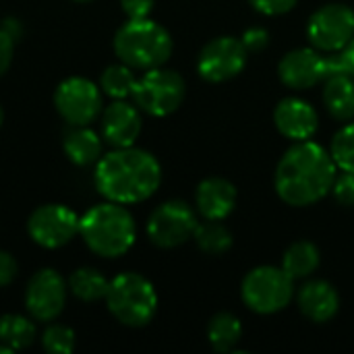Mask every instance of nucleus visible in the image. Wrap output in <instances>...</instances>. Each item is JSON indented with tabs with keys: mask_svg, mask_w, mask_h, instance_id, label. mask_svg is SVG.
<instances>
[{
	"mask_svg": "<svg viewBox=\"0 0 354 354\" xmlns=\"http://www.w3.org/2000/svg\"><path fill=\"white\" fill-rule=\"evenodd\" d=\"M270 39H272V35H270V31L266 27H249L241 37V41H243V46L247 48L249 54L263 52L270 46Z\"/></svg>",
	"mask_w": 354,
	"mask_h": 354,
	"instance_id": "7c9ffc66",
	"label": "nucleus"
},
{
	"mask_svg": "<svg viewBox=\"0 0 354 354\" xmlns=\"http://www.w3.org/2000/svg\"><path fill=\"white\" fill-rule=\"evenodd\" d=\"M170 31L153 19H129L114 35V52L120 62L135 71H149L164 66L172 56Z\"/></svg>",
	"mask_w": 354,
	"mask_h": 354,
	"instance_id": "20e7f679",
	"label": "nucleus"
},
{
	"mask_svg": "<svg viewBox=\"0 0 354 354\" xmlns=\"http://www.w3.org/2000/svg\"><path fill=\"white\" fill-rule=\"evenodd\" d=\"M68 282L52 268L31 276L25 288V309L35 322H54L66 305Z\"/></svg>",
	"mask_w": 354,
	"mask_h": 354,
	"instance_id": "ddd939ff",
	"label": "nucleus"
},
{
	"mask_svg": "<svg viewBox=\"0 0 354 354\" xmlns=\"http://www.w3.org/2000/svg\"><path fill=\"white\" fill-rule=\"evenodd\" d=\"M193 241L207 255H224L232 249V232L222 224V220L199 222Z\"/></svg>",
	"mask_w": 354,
	"mask_h": 354,
	"instance_id": "393cba45",
	"label": "nucleus"
},
{
	"mask_svg": "<svg viewBox=\"0 0 354 354\" xmlns=\"http://www.w3.org/2000/svg\"><path fill=\"white\" fill-rule=\"evenodd\" d=\"M0 27H2L4 31H8L17 41L23 37V25H21V21H19V19H15V17H6V19L0 23Z\"/></svg>",
	"mask_w": 354,
	"mask_h": 354,
	"instance_id": "c9c22d12",
	"label": "nucleus"
},
{
	"mask_svg": "<svg viewBox=\"0 0 354 354\" xmlns=\"http://www.w3.org/2000/svg\"><path fill=\"white\" fill-rule=\"evenodd\" d=\"M93 178L104 199L133 205L156 195L162 185V166L153 153L141 147H114L97 160Z\"/></svg>",
	"mask_w": 354,
	"mask_h": 354,
	"instance_id": "f03ea898",
	"label": "nucleus"
},
{
	"mask_svg": "<svg viewBox=\"0 0 354 354\" xmlns=\"http://www.w3.org/2000/svg\"><path fill=\"white\" fill-rule=\"evenodd\" d=\"M334 75H351L354 77V37L342 48L340 52L326 56V68H324V81Z\"/></svg>",
	"mask_w": 354,
	"mask_h": 354,
	"instance_id": "c85d7f7f",
	"label": "nucleus"
},
{
	"mask_svg": "<svg viewBox=\"0 0 354 354\" xmlns=\"http://www.w3.org/2000/svg\"><path fill=\"white\" fill-rule=\"evenodd\" d=\"M81 218L62 203H46L31 212L27 220L29 239L44 249H60L79 234Z\"/></svg>",
	"mask_w": 354,
	"mask_h": 354,
	"instance_id": "9b49d317",
	"label": "nucleus"
},
{
	"mask_svg": "<svg viewBox=\"0 0 354 354\" xmlns=\"http://www.w3.org/2000/svg\"><path fill=\"white\" fill-rule=\"evenodd\" d=\"M100 135L110 147H131L141 135L143 118L135 104L124 100H114L102 110Z\"/></svg>",
	"mask_w": 354,
	"mask_h": 354,
	"instance_id": "2eb2a0df",
	"label": "nucleus"
},
{
	"mask_svg": "<svg viewBox=\"0 0 354 354\" xmlns=\"http://www.w3.org/2000/svg\"><path fill=\"white\" fill-rule=\"evenodd\" d=\"M295 297V280L274 266H259L251 270L241 284V299L249 311L259 315H274L288 307Z\"/></svg>",
	"mask_w": 354,
	"mask_h": 354,
	"instance_id": "0eeeda50",
	"label": "nucleus"
},
{
	"mask_svg": "<svg viewBox=\"0 0 354 354\" xmlns=\"http://www.w3.org/2000/svg\"><path fill=\"white\" fill-rule=\"evenodd\" d=\"M274 124L278 133L292 143L309 141L319 129V114L307 100L290 95L278 102L274 110Z\"/></svg>",
	"mask_w": 354,
	"mask_h": 354,
	"instance_id": "dca6fc26",
	"label": "nucleus"
},
{
	"mask_svg": "<svg viewBox=\"0 0 354 354\" xmlns=\"http://www.w3.org/2000/svg\"><path fill=\"white\" fill-rule=\"evenodd\" d=\"M15 46H17V39H15L8 31H4V29L0 27V77H2V75L10 68V64H12Z\"/></svg>",
	"mask_w": 354,
	"mask_h": 354,
	"instance_id": "473e14b6",
	"label": "nucleus"
},
{
	"mask_svg": "<svg viewBox=\"0 0 354 354\" xmlns=\"http://www.w3.org/2000/svg\"><path fill=\"white\" fill-rule=\"evenodd\" d=\"M243 338V324L236 315L222 311L212 317L207 326V340L216 353H232Z\"/></svg>",
	"mask_w": 354,
	"mask_h": 354,
	"instance_id": "4be33fe9",
	"label": "nucleus"
},
{
	"mask_svg": "<svg viewBox=\"0 0 354 354\" xmlns=\"http://www.w3.org/2000/svg\"><path fill=\"white\" fill-rule=\"evenodd\" d=\"M301 313L313 324H328L340 311V295L326 280H309L297 292Z\"/></svg>",
	"mask_w": 354,
	"mask_h": 354,
	"instance_id": "a211bd4d",
	"label": "nucleus"
},
{
	"mask_svg": "<svg viewBox=\"0 0 354 354\" xmlns=\"http://www.w3.org/2000/svg\"><path fill=\"white\" fill-rule=\"evenodd\" d=\"M68 290L83 303H97L106 299L110 280L95 268H79L68 276Z\"/></svg>",
	"mask_w": 354,
	"mask_h": 354,
	"instance_id": "5701e85b",
	"label": "nucleus"
},
{
	"mask_svg": "<svg viewBox=\"0 0 354 354\" xmlns=\"http://www.w3.org/2000/svg\"><path fill=\"white\" fill-rule=\"evenodd\" d=\"M79 234L91 253L104 259H116L135 245L137 226L127 205L106 199L81 216Z\"/></svg>",
	"mask_w": 354,
	"mask_h": 354,
	"instance_id": "7ed1b4c3",
	"label": "nucleus"
},
{
	"mask_svg": "<svg viewBox=\"0 0 354 354\" xmlns=\"http://www.w3.org/2000/svg\"><path fill=\"white\" fill-rule=\"evenodd\" d=\"M324 106L338 122L354 120V77L334 75L324 81Z\"/></svg>",
	"mask_w": 354,
	"mask_h": 354,
	"instance_id": "aec40b11",
	"label": "nucleus"
},
{
	"mask_svg": "<svg viewBox=\"0 0 354 354\" xmlns=\"http://www.w3.org/2000/svg\"><path fill=\"white\" fill-rule=\"evenodd\" d=\"M104 301L110 315L127 328H145L158 313V292L153 284L137 272L114 276Z\"/></svg>",
	"mask_w": 354,
	"mask_h": 354,
	"instance_id": "39448f33",
	"label": "nucleus"
},
{
	"mask_svg": "<svg viewBox=\"0 0 354 354\" xmlns=\"http://www.w3.org/2000/svg\"><path fill=\"white\" fill-rule=\"evenodd\" d=\"M249 4L266 17H280L290 12L299 0H249Z\"/></svg>",
	"mask_w": 354,
	"mask_h": 354,
	"instance_id": "2f4dec72",
	"label": "nucleus"
},
{
	"mask_svg": "<svg viewBox=\"0 0 354 354\" xmlns=\"http://www.w3.org/2000/svg\"><path fill=\"white\" fill-rule=\"evenodd\" d=\"M334 199L344 205V207H353L354 205V174L353 172H342L336 174V180L332 185V191Z\"/></svg>",
	"mask_w": 354,
	"mask_h": 354,
	"instance_id": "c756f323",
	"label": "nucleus"
},
{
	"mask_svg": "<svg viewBox=\"0 0 354 354\" xmlns=\"http://www.w3.org/2000/svg\"><path fill=\"white\" fill-rule=\"evenodd\" d=\"M197 212L180 199L158 205L147 220V239L160 249H176L193 239L197 228Z\"/></svg>",
	"mask_w": 354,
	"mask_h": 354,
	"instance_id": "6e6552de",
	"label": "nucleus"
},
{
	"mask_svg": "<svg viewBox=\"0 0 354 354\" xmlns=\"http://www.w3.org/2000/svg\"><path fill=\"white\" fill-rule=\"evenodd\" d=\"M135 83H137L135 68H131L124 62L110 64L100 75V89H102V93H106L112 100H127V97H131L133 89H135Z\"/></svg>",
	"mask_w": 354,
	"mask_h": 354,
	"instance_id": "a878e982",
	"label": "nucleus"
},
{
	"mask_svg": "<svg viewBox=\"0 0 354 354\" xmlns=\"http://www.w3.org/2000/svg\"><path fill=\"white\" fill-rule=\"evenodd\" d=\"M77 2H87V0H77Z\"/></svg>",
	"mask_w": 354,
	"mask_h": 354,
	"instance_id": "4c0bfd02",
	"label": "nucleus"
},
{
	"mask_svg": "<svg viewBox=\"0 0 354 354\" xmlns=\"http://www.w3.org/2000/svg\"><path fill=\"white\" fill-rule=\"evenodd\" d=\"M236 187L222 176H209L195 191L197 214L203 220H226L236 207Z\"/></svg>",
	"mask_w": 354,
	"mask_h": 354,
	"instance_id": "f3484780",
	"label": "nucleus"
},
{
	"mask_svg": "<svg viewBox=\"0 0 354 354\" xmlns=\"http://www.w3.org/2000/svg\"><path fill=\"white\" fill-rule=\"evenodd\" d=\"M17 259L8 253V251H2L0 249V288L12 284V280L17 278Z\"/></svg>",
	"mask_w": 354,
	"mask_h": 354,
	"instance_id": "f704fd0d",
	"label": "nucleus"
},
{
	"mask_svg": "<svg viewBox=\"0 0 354 354\" xmlns=\"http://www.w3.org/2000/svg\"><path fill=\"white\" fill-rule=\"evenodd\" d=\"M102 135L95 133L89 124H68V131L62 137L64 156L75 166H91L102 158Z\"/></svg>",
	"mask_w": 354,
	"mask_h": 354,
	"instance_id": "6ab92c4d",
	"label": "nucleus"
},
{
	"mask_svg": "<svg viewBox=\"0 0 354 354\" xmlns=\"http://www.w3.org/2000/svg\"><path fill=\"white\" fill-rule=\"evenodd\" d=\"M185 95L187 83L180 77V73L158 66L137 77L131 97L141 112L156 118H164L174 114L183 106Z\"/></svg>",
	"mask_w": 354,
	"mask_h": 354,
	"instance_id": "423d86ee",
	"label": "nucleus"
},
{
	"mask_svg": "<svg viewBox=\"0 0 354 354\" xmlns=\"http://www.w3.org/2000/svg\"><path fill=\"white\" fill-rule=\"evenodd\" d=\"M41 346L46 353L71 354L77 346V336L68 326L50 324L41 334Z\"/></svg>",
	"mask_w": 354,
	"mask_h": 354,
	"instance_id": "cd10ccee",
	"label": "nucleus"
},
{
	"mask_svg": "<svg viewBox=\"0 0 354 354\" xmlns=\"http://www.w3.org/2000/svg\"><path fill=\"white\" fill-rule=\"evenodd\" d=\"M2 122H4V110H2V106H0V127H2Z\"/></svg>",
	"mask_w": 354,
	"mask_h": 354,
	"instance_id": "e433bc0d",
	"label": "nucleus"
},
{
	"mask_svg": "<svg viewBox=\"0 0 354 354\" xmlns=\"http://www.w3.org/2000/svg\"><path fill=\"white\" fill-rule=\"evenodd\" d=\"M307 37L311 46L324 54L340 52L354 37V10L338 2L319 6L309 17Z\"/></svg>",
	"mask_w": 354,
	"mask_h": 354,
	"instance_id": "9d476101",
	"label": "nucleus"
},
{
	"mask_svg": "<svg viewBox=\"0 0 354 354\" xmlns=\"http://www.w3.org/2000/svg\"><path fill=\"white\" fill-rule=\"evenodd\" d=\"M54 106L68 124H91L104 110L102 89L87 77H68L54 91Z\"/></svg>",
	"mask_w": 354,
	"mask_h": 354,
	"instance_id": "1a4fd4ad",
	"label": "nucleus"
},
{
	"mask_svg": "<svg viewBox=\"0 0 354 354\" xmlns=\"http://www.w3.org/2000/svg\"><path fill=\"white\" fill-rule=\"evenodd\" d=\"M324 68L326 56H322L319 50H315L313 46L297 48L286 52L278 62V77L286 87L303 91L324 83Z\"/></svg>",
	"mask_w": 354,
	"mask_h": 354,
	"instance_id": "4468645a",
	"label": "nucleus"
},
{
	"mask_svg": "<svg viewBox=\"0 0 354 354\" xmlns=\"http://www.w3.org/2000/svg\"><path fill=\"white\" fill-rule=\"evenodd\" d=\"M156 0H120L122 12L129 19H145L151 15Z\"/></svg>",
	"mask_w": 354,
	"mask_h": 354,
	"instance_id": "72a5a7b5",
	"label": "nucleus"
},
{
	"mask_svg": "<svg viewBox=\"0 0 354 354\" xmlns=\"http://www.w3.org/2000/svg\"><path fill=\"white\" fill-rule=\"evenodd\" d=\"M322 263V253L315 243L311 241H297L292 243L282 257V270L297 282L311 278Z\"/></svg>",
	"mask_w": 354,
	"mask_h": 354,
	"instance_id": "412c9836",
	"label": "nucleus"
},
{
	"mask_svg": "<svg viewBox=\"0 0 354 354\" xmlns=\"http://www.w3.org/2000/svg\"><path fill=\"white\" fill-rule=\"evenodd\" d=\"M247 58L249 52L239 37L220 35L201 48L197 56V73L209 83H224L245 71Z\"/></svg>",
	"mask_w": 354,
	"mask_h": 354,
	"instance_id": "f8f14e48",
	"label": "nucleus"
},
{
	"mask_svg": "<svg viewBox=\"0 0 354 354\" xmlns=\"http://www.w3.org/2000/svg\"><path fill=\"white\" fill-rule=\"evenodd\" d=\"M35 342V326L29 317L6 313L0 317V344L15 351H25Z\"/></svg>",
	"mask_w": 354,
	"mask_h": 354,
	"instance_id": "b1692460",
	"label": "nucleus"
},
{
	"mask_svg": "<svg viewBox=\"0 0 354 354\" xmlns=\"http://www.w3.org/2000/svg\"><path fill=\"white\" fill-rule=\"evenodd\" d=\"M330 153L342 172L354 174V122H346L332 139Z\"/></svg>",
	"mask_w": 354,
	"mask_h": 354,
	"instance_id": "bb28decb",
	"label": "nucleus"
},
{
	"mask_svg": "<svg viewBox=\"0 0 354 354\" xmlns=\"http://www.w3.org/2000/svg\"><path fill=\"white\" fill-rule=\"evenodd\" d=\"M338 166L330 149L315 141H297L280 158L274 174L278 197L292 207H307L330 195Z\"/></svg>",
	"mask_w": 354,
	"mask_h": 354,
	"instance_id": "f257e3e1",
	"label": "nucleus"
}]
</instances>
